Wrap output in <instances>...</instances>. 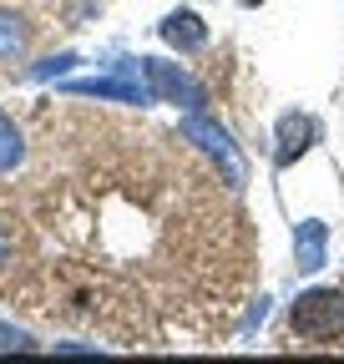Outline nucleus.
Segmentation results:
<instances>
[{"mask_svg":"<svg viewBox=\"0 0 344 364\" xmlns=\"http://www.w3.org/2000/svg\"><path fill=\"white\" fill-rule=\"evenodd\" d=\"M289 324L299 339H339L344 334V289H309L299 294V304L289 309Z\"/></svg>","mask_w":344,"mask_h":364,"instance_id":"1","label":"nucleus"},{"mask_svg":"<svg viewBox=\"0 0 344 364\" xmlns=\"http://www.w3.org/2000/svg\"><path fill=\"white\" fill-rule=\"evenodd\" d=\"M183 136H188V142H198V147H203L213 162L223 167L228 188H243V182H248V167H243V157H238V147H233V136H228L218 122H208V117L188 112V122H183Z\"/></svg>","mask_w":344,"mask_h":364,"instance_id":"2","label":"nucleus"},{"mask_svg":"<svg viewBox=\"0 0 344 364\" xmlns=\"http://www.w3.org/2000/svg\"><path fill=\"white\" fill-rule=\"evenodd\" d=\"M142 76H147V86H152V97L157 102H172V107H188V112H198L208 97H203V86L183 71V66H172V61H157V56H142Z\"/></svg>","mask_w":344,"mask_h":364,"instance_id":"3","label":"nucleus"},{"mask_svg":"<svg viewBox=\"0 0 344 364\" xmlns=\"http://www.w3.org/2000/svg\"><path fill=\"white\" fill-rule=\"evenodd\" d=\"M319 142V122L309 112H289L279 122V147H274V167H294L309 147Z\"/></svg>","mask_w":344,"mask_h":364,"instance_id":"4","label":"nucleus"},{"mask_svg":"<svg viewBox=\"0 0 344 364\" xmlns=\"http://www.w3.org/2000/svg\"><path fill=\"white\" fill-rule=\"evenodd\" d=\"M157 31H162L167 46H178V51H203L208 46V26L198 21V11H172Z\"/></svg>","mask_w":344,"mask_h":364,"instance_id":"5","label":"nucleus"},{"mask_svg":"<svg viewBox=\"0 0 344 364\" xmlns=\"http://www.w3.org/2000/svg\"><path fill=\"white\" fill-rule=\"evenodd\" d=\"M71 97H112V102H157L152 97V86H132L127 76L117 81H66Z\"/></svg>","mask_w":344,"mask_h":364,"instance_id":"6","label":"nucleus"},{"mask_svg":"<svg viewBox=\"0 0 344 364\" xmlns=\"http://www.w3.org/2000/svg\"><path fill=\"white\" fill-rule=\"evenodd\" d=\"M324 223L309 218V223H299V233H294V258H299V273H314L324 268Z\"/></svg>","mask_w":344,"mask_h":364,"instance_id":"7","label":"nucleus"},{"mask_svg":"<svg viewBox=\"0 0 344 364\" xmlns=\"http://www.w3.org/2000/svg\"><path fill=\"white\" fill-rule=\"evenodd\" d=\"M31 46V26L16 16V11H0V66L6 61H21Z\"/></svg>","mask_w":344,"mask_h":364,"instance_id":"8","label":"nucleus"},{"mask_svg":"<svg viewBox=\"0 0 344 364\" xmlns=\"http://www.w3.org/2000/svg\"><path fill=\"white\" fill-rule=\"evenodd\" d=\"M21 157H26V142H21V127L0 112V172H11V167H21Z\"/></svg>","mask_w":344,"mask_h":364,"instance_id":"9","label":"nucleus"},{"mask_svg":"<svg viewBox=\"0 0 344 364\" xmlns=\"http://www.w3.org/2000/svg\"><path fill=\"white\" fill-rule=\"evenodd\" d=\"M26 349H36L26 329H11V324H0V354H26Z\"/></svg>","mask_w":344,"mask_h":364,"instance_id":"10","label":"nucleus"},{"mask_svg":"<svg viewBox=\"0 0 344 364\" xmlns=\"http://www.w3.org/2000/svg\"><path fill=\"white\" fill-rule=\"evenodd\" d=\"M71 66H76V56H71V51H66V56H51V61H46V66H36V71H31V76H36V81H46V76H61V71H71Z\"/></svg>","mask_w":344,"mask_h":364,"instance_id":"11","label":"nucleus"},{"mask_svg":"<svg viewBox=\"0 0 344 364\" xmlns=\"http://www.w3.org/2000/svg\"><path fill=\"white\" fill-rule=\"evenodd\" d=\"M11 248H16V233H11V223H6V218H0V263H6V258H11Z\"/></svg>","mask_w":344,"mask_h":364,"instance_id":"12","label":"nucleus"}]
</instances>
